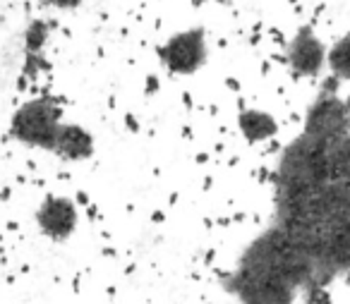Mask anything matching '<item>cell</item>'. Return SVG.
Listing matches in <instances>:
<instances>
[{
	"mask_svg": "<svg viewBox=\"0 0 350 304\" xmlns=\"http://www.w3.org/2000/svg\"><path fill=\"white\" fill-rule=\"evenodd\" d=\"M214 3H219V5H228L230 0H214Z\"/></svg>",
	"mask_w": 350,
	"mask_h": 304,
	"instance_id": "13",
	"label": "cell"
},
{
	"mask_svg": "<svg viewBox=\"0 0 350 304\" xmlns=\"http://www.w3.org/2000/svg\"><path fill=\"white\" fill-rule=\"evenodd\" d=\"M324 46L310 27H302L288 46V63L297 77H314L324 65Z\"/></svg>",
	"mask_w": 350,
	"mask_h": 304,
	"instance_id": "6",
	"label": "cell"
},
{
	"mask_svg": "<svg viewBox=\"0 0 350 304\" xmlns=\"http://www.w3.org/2000/svg\"><path fill=\"white\" fill-rule=\"evenodd\" d=\"M345 106H348V113H350V98H348V101H345Z\"/></svg>",
	"mask_w": 350,
	"mask_h": 304,
	"instance_id": "14",
	"label": "cell"
},
{
	"mask_svg": "<svg viewBox=\"0 0 350 304\" xmlns=\"http://www.w3.org/2000/svg\"><path fill=\"white\" fill-rule=\"evenodd\" d=\"M317 288H324L317 266L276 225L245 247L228 278V290L240 304H293L300 292Z\"/></svg>",
	"mask_w": 350,
	"mask_h": 304,
	"instance_id": "2",
	"label": "cell"
},
{
	"mask_svg": "<svg viewBox=\"0 0 350 304\" xmlns=\"http://www.w3.org/2000/svg\"><path fill=\"white\" fill-rule=\"evenodd\" d=\"M79 208L70 197L49 194L36 208V227L51 242H65L77 232Z\"/></svg>",
	"mask_w": 350,
	"mask_h": 304,
	"instance_id": "5",
	"label": "cell"
},
{
	"mask_svg": "<svg viewBox=\"0 0 350 304\" xmlns=\"http://www.w3.org/2000/svg\"><path fill=\"white\" fill-rule=\"evenodd\" d=\"M156 92H159V77L149 74V77H146V94H156Z\"/></svg>",
	"mask_w": 350,
	"mask_h": 304,
	"instance_id": "11",
	"label": "cell"
},
{
	"mask_svg": "<svg viewBox=\"0 0 350 304\" xmlns=\"http://www.w3.org/2000/svg\"><path fill=\"white\" fill-rule=\"evenodd\" d=\"M334 79L310 106L276 168V221L324 285L350 271V113Z\"/></svg>",
	"mask_w": 350,
	"mask_h": 304,
	"instance_id": "1",
	"label": "cell"
},
{
	"mask_svg": "<svg viewBox=\"0 0 350 304\" xmlns=\"http://www.w3.org/2000/svg\"><path fill=\"white\" fill-rule=\"evenodd\" d=\"M329 68L334 72V77L338 79H350V36H343L334 49L326 55Z\"/></svg>",
	"mask_w": 350,
	"mask_h": 304,
	"instance_id": "8",
	"label": "cell"
},
{
	"mask_svg": "<svg viewBox=\"0 0 350 304\" xmlns=\"http://www.w3.org/2000/svg\"><path fill=\"white\" fill-rule=\"evenodd\" d=\"M238 127L243 132V137L252 144H259V141L271 139L278 132V122L271 113L267 111H257V108H245L238 115Z\"/></svg>",
	"mask_w": 350,
	"mask_h": 304,
	"instance_id": "7",
	"label": "cell"
},
{
	"mask_svg": "<svg viewBox=\"0 0 350 304\" xmlns=\"http://www.w3.org/2000/svg\"><path fill=\"white\" fill-rule=\"evenodd\" d=\"M46 41H49V25H46L44 20H34L29 25V29H27V34H25L27 55H41Z\"/></svg>",
	"mask_w": 350,
	"mask_h": 304,
	"instance_id": "9",
	"label": "cell"
},
{
	"mask_svg": "<svg viewBox=\"0 0 350 304\" xmlns=\"http://www.w3.org/2000/svg\"><path fill=\"white\" fill-rule=\"evenodd\" d=\"M70 122L63 120V108L51 96H39L22 103L10 118V137L29 149H41L58 156Z\"/></svg>",
	"mask_w": 350,
	"mask_h": 304,
	"instance_id": "3",
	"label": "cell"
},
{
	"mask_svg": "<svg viewBox=\"0 0 350 304\" xmlns=\"http://www.w3.org/2000/svg\"><path fill=\"white\" fill-rule=\"evenodd\" d=\"M125 122H127V127H130L132 132H137V130H139V122H137L132 115H127V118H125Z\"/></svg>",
	"mask_w": 350,
	"mask_h": 304,
	"instance_id": "12",
	"label": "cell"
},
{
	"mask_svg": "<svg viewBox=\"0 0 350 304\" xmlns=\"http://www.w3.org/2000/svg\"><path fill=\"white\" fill-rule=\"evenodd\" d=\"M159 58L165 70L173 74H195L209 60V46H206V31L202 27L178 31L159 49Z\"/></svg>",
	"mask_w": 350,
	"mask_h": 304,
	"instance_id": "4",
	"label": "cell"
},
{
	"mask_svg": "<svg viewBox=\"0 0 350 304\" xmlns=\"http://www.w3.org/2000/svg\"><path fill=\"white\" fill-rule=\"evenodd\" d=\"M46 5L55 8V10H75L84 3V0H44Z\"/></svg>",
	"mask_w": 350,
	"mask_h": 304,
	"instance_id": "10",
	"label": "cell"
}]
</instances>
